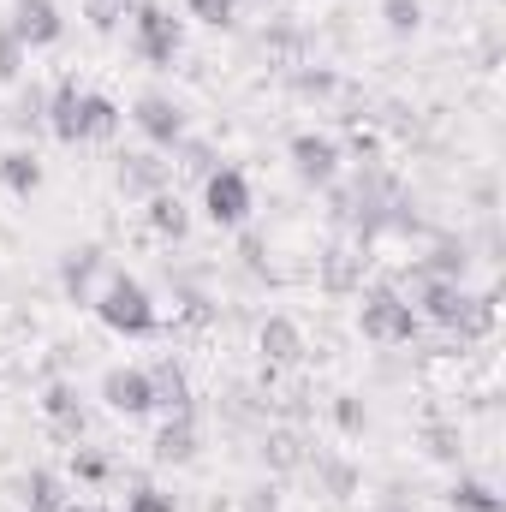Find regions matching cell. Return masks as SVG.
I'll use <instances>...</instances> for the list:
<instances>
[{
  "instance_id": "6da1fadb",
  "label": "cell",
  "mask_w": 506,
  "mask_h": 512,
  "mask_svg": "<svg viewBox=\"0 0 506 512\" xmlns=\"http://www.w3.org/2000/svg\"><path fill=\"white\" fill-rule=\"evenodd\" d=\"M90 310H96V322L108 334H126V340H143V334L161 328V310H155L149 286L137 274H126V268H108V280H102V292H96Z\"/></svg>"
},
{
  "instance_id": "7a4b0ae2",
  "label": "cell",
  "mask_w": 506,
  "mask_h": 512,
  "mask_svg": "<svg viewBox=\"0 0 506 512\" xmlns=\"http://www.w3.org/2000/svg\"><path fill=\"white\" fill-rule=\"evenodd\" d=\"M358 328H364V340L370 346H411L417 340V310L399 298V286H364V304H358Z\"/></svg>"
},
{
  "instance_id": "3957f363",
  "label": "cell",
  "mask_w": 506,
  "mask_h": 512,
  "mask_svg": "<svg viewBox=\"0 0 506 512\" xmlns=\"http://www.w3.org/2000/svg\"><path fill=\"white\" fill-rule=\"evenodd\" d=\"M179 48H185L179 18H173L167 6H155V0H137V6H131V54L149 60V66H173Z\"/></svg>"
},
{
  "instance_id": "277c9868",
  "label": "cell",
  "mask_w": 506,
  "mask_h": 512,
  "mask_svg": "<svg viewBox=\"0 0 506 512\" xmlns=\"http://www.w3.org/2000/svg\"><path fill=\"white\" fill-rule=\"evenodd\" d=\"M286 161H292V173H298L310 191H334V185H340V167H346V149H340L328 131H298V137L286 143Z\"/></svg>"
},
{
  "instance_id": "5b68a950",
  "label": "cell",
  "mask_w": 506,
  "mask_h": 512,
  "mask_svg": "<svg viewBox=\"0 0 506 512\" xmlns=\"http://www.w3.org/2000/svg\"><path fill=\"white\" fill-rule=\"evenodd\" d=\"M203 215H209V227L239 233V227L251 221V179H245L239 167H215V173L203 179Z\"/></svg>"
},
{
  "instance_id": "8992f818",
  "label": "cell",
  "mask_w": 506,
  "mask_h": 512,
  "mask_svg": "<svg viewBox=\"0 0 506 512\" xmlns=\"http://www.w3.org/2000/svg\"><path fill=\"white\" fill-rule=\"evenodd\" d=\"M131 126L143 131L155 149H179V143H185V108H179L173 96H161V90H143V96L131 102Z\"/></svg>"
},
{
  "instance_id": "52a82bcc",
  "label": "cell",
  "mask_w": 506,
  "mask_h": 512,
  "mask_svg": "<svg viewBox=\"0 0 506 512\" xmlns=\"http://www.w3.org/2000/svg\"><path fill=\"white\" fill-rule=\"evenodd\" d=\"M102 405H108L114 417H149V411H155L149 370H137V364H114V370H102Z\"/></svg>"
},
{
  "instance_id": "ba28073f",
  "label": "cell",
  "mask_w": 506,
  "mask_h": 512,
  "mask_svg": "<svg viewBox=\"0 0 506 512\" xmlns=\"http://www.w3.org/2000/svg\"><path fill=\"white\" fill-rule=\"evenodd\" d=\"M6 30H12V36L24 42V54H30V48H54V42L66 36V18H60L54 0H12Z\"/></svg>"
},
{
  "instance_id": "9c48e42d",
  "label": "cell",
  "mask_w": 506,
  "mask_h": 512,
  "mask_svg": "<svg viewBox=\"0 0 506 512\" xmlns=\"http://www.w3.org/2000/svg\"><path fill=\"white\" fill-rule=\"evenodd\" d=\"M108 256L96 251V245H78V251H66L60 262V286H66V298L78 304V310H90L96 304V292H102V280H108Z\"/></svg>"
},
{
  "instance_id": "30bf717a",
  "label": "cell",
  "mask_w": 506,
  "mask_h": 512,
  "mask_svg": "<svg viewBox=\"0 0 506 512\" xmlns=\"http://www.w3.org/2000/svg\"><path fill=\"white\" fill-rule=\"evenodd\" d=\"M256 352H262L268 370H292V364H304L310 340H304V328H298L292 316H268V322L256 328Z\"/></svg>"
},
{
  "instance_id": "8fae6325",
  "label": "cell",
  "mask_w": 506,
  "mask_h": 512,
  "mask_svg": "<svg viewBox=\"0 0 506 512\" xmlns=\"http://www.w3.org/2000/svg\"><path fill=\"white\" fill-rule=\"evenodd\" d=\"M197 447H203L197 411H167V423H161V429H155V441H149L155 465H191V459H197Z\"/></svg>"
},
{
  "instance_id": "7c38bea8",
  "label": "cell",
  "mask_w": 506,
  "mask_h": 512,
  "mask_svg": "<svg viewBox=\"0 0 506 512\" xmlns=\"http://www.w3.org/2000/svg\"><path fill=\"white\" fill-rule=\"evenodd\" d=\"M42 126L54 131L60 143H84V84L78 78H60L54 90H48V108H42Z\"/></svg>"
},
{
  "instance_id": "4fadbf2b",
  "label": "cell",
  "mask_w": 506,
  "mask_h": 512,
  "mask_svg": "<svg viewBox=\"0 0 506 512\" xmlns=\"http://www.w3.org/2000/svg\"><path fill=\"white\" fill-rule=\"evenodd\" d=\"M18 501L24 512H72V483L60 477V471H48V465H36V471H24L18 477Z\"/></svg>"
},
{
  "instance_id": "5bb4252c",
  "label": "cell",
  "mask_w": 506,
  "mask_h": 512,
  "mask_svg": "<svg viewBox=\"0 0 506 512\" xmlns=\"http://www.w3.org/2000/svg\"><path fill=\"white\" fill-rule=\"evenodd\" d=\"M167 179H173V167L161 161V155H120V167H114V185L126 191V197H155V191H167Z\"/></svg>"
},
{
  "instance_id": "9a60e30c",
  "label": "cell",
  "mask_w": 506,
  "mask_h": 512,
  "mask_svg": "<svg viewBox=\"0 0 506 512\" xmlns=\"http://www.w3.org/2000/svg\"><path fill=\"white\" fill-rule=\"evenodd\" d=\"M42 417L54 423V435L78 441V435H84V399H78V387L72 382H48L42 387Z\"/></svg>"
},
{
  "instance_id": "2e32d148",
  "label": "cell",
  "mask_w": 506,
  "mask_h": 512,
  "mask_svg": "<svg viewBox=\"0 0 506 512\" xmlns=\"http://www.w3.org/2000/svg\"><path fill=\"white\" fill-rule=\"evenodd\" d=\"M143 221H149V233H155V239H173V245L191 233V209H185V197H179L173 185H167V191H155V197L143 203Z\"/></svg>"
},
{
  "instance_id": "e0dca14e",
  "label": "cell",
  "mask_w": 506,
  "mask_h": 512,
  "mask_svg": "<svg viewBox=\"0 0 506 512\" xmlns=\"http://www.w3.org/2000/svg\"><path fill=\"white\" fill-rule=\"evenodd\" d=\"M262 465H268V471H304V465H310L304 429H292V423L268 429V435H262Z\"/></svg>"
},
{
  "instance_id": "ac0fdd59",
  "label": "cell",
  "mask_w": 506,
  "mask_h": 512,
  "mask_svg": "<svg viewBox=\"0 0 506 512\" xmlns=\"http://www.w3.org/2000/svg\"><path fill=\"white\" fill-rule=\"evenodd\" d=\"M364 239L358 245H328V256H322V286L328 292H358L364 286Z\"/></svg>"
},
{
  "instance_id": "d6986e66",
  "label": "cell",
  "mask_w": 506,
  "mask_h": 512,
  "mask_svg": "<svg viewBox=\"0 0 506 512\" xmlns=\"http://www.w3.org/2000/svg\"><path fill=\"white\" fill-rule=\"evenodd\" d=\"M42 179H48V173H42V155H36V149H6V155H0V185H6L12 197H36Z\"/></svg>"
},
{
  "instance_id": "ffe728a7",
  "label": "cell",
  "mask_w": 506,
  "mask_h": 512,
  "mask_svg": "<svg viewBox=\"0 0 506 512\" xmlns=\"http://www.w3.org/2000/svg\"><path fill=\"white\" fill-rule=\"evenodd\" d=\"M495 316H501V298H495V292H471L465 310H459V322H453V334H459L465 346H477V340L495 334Z\"/></svg>"
},
{
  "instance_id": "44dd1931",
  "label": "cell",
  "mask_w": 506,
  "mask_h": 512,
  "mask_svg": "<svg viewBox=\"0 0 506 512\" xmlns=\"http://www.w3.org/2000/svg\"><path fill=\"white\" fill-rule=\"evenodd\" d=\"M149 387H155V411H191V382L173 358L149 364Z\"/></svg>"
},
{
  "instance_id": "7402d4cb",
  "label": "cell",
  "mask_w": 506,
  "mask_h": 512,
  "mask_svg": "<svg viewBox=\"0 0 506 512\" xmlns=\"http://www.w3.org/2000/svg\"><path fill=\"white\" fill-rule=\"evenodd\" d=\"M423 274H441V280H465L471 274V251L465 239H429V256H417Z\"/></svg>"
},
{
  "instance_id": "603a6c76",
  "label": "cell",
  "mask_w": 506,
  "mask_h": 512,
  "mask_svg": "<svg viewBox=\"0 0 506 512\" xmlns=\"http://www.w3.org/2000/svg\"><path fill=\"white\" fill-rule=\"evenodd\" d=\"M447 507L453 512H506V495L495 483H483V477H459L447 489Z\"/></svg>"
},
{
  "instance_id": "cb8c5ba5",
  "label": "cell",
  "mask_w": 506,
  "mask_h": 512,
  "mask_svg": "<svg viewBox=\"0 0 506 512\" xmlns=\"http://www.w3.org/2000/svg\"><path fill=\"white\" fill-rule=\"evenodd\" d=\"M120 102L114 96H102V90H84V143H108L114 131H120Z\"/></svg>"
},
{
  "instance_id": "d4e9b609",
  "label": "cell",
  "mask_w": 506,
  "mask_h": 512,
  "mask_svg": "<svg viewBox=\"0 0 506 512\" xmlns=\"http://www.w3.org/2000/svg\"><path fill=\"white\" fill-rule=\"evenodd\" d=\"M316 483H322L328 501H352V495H358V465H352V459H328V453H316Z\"/></svg>"
},
{
  "instance_id": "484cf974",
  "label": "cell",
  "mask_w": 506,
  "mask_h": 512,
  "mask_svg": "<svg viewBox=\"0 0 506 512\" xmlns=\"http://www.w3.org/2000/svg\"><path fill=\"white\" fill-rule=\"evenodd\" d=\"M423 453L435 459V465H459L465 459V435H459V423H423Z\"/></svg>"
},
{
  "instance_id": "4316f807",
  "label": "cell",
  "mask_w": 506,
  "mask_h": 512,
  "mask_svg": "<svg viewBox=\"0 0 506 512\" xmlns=\"http://www.w3.org/2000/svg\"><path fill=\"white\" fill-rule=\"evenodd\" d=\"M381 24H387V36H417L423 30V0H381Z\"/></svg>"
},
{
  "instance_id": "83f0119b",
  "label": "cell",
  "mask_w": 506,
  "mask_h": 512,
  "mask_svg": "<svg viewBox=\"0 0 506 512\" xmlns=\"http://www.w3.org/2000/svg\"><path fill=\"white\" fill-rule=\"evenodd\" d=\"M78 12L90 18L96 36H108V30H120V18H131V0H78Z\"/></svg>"
},
{
  "instance_id": "f1b7e54d",
  "label": "cell",
  "mask_w": 506,
  "mask_h": 512,
  "mask_svg": "<svg viewBox=\"0 0 506 512\" xmlns=\"http://www.w3.org/2000/svg\"><path fill=\"white\" fill-rule=\"evenodd\" d=\"M185 12L209 30H233L239 24V0H185Z\"/></svg>"
},
{
  "instance_id": "f546056e",
  "label": "cell",
  "mask_w": 506,
  "mask_h": 512,
  "mask_svg": "<svg viewBox=\"0 0 506 512\" xmlns=\"http://www.w3.org/2000/svg\"><path fill=\"white\" fill-rule=\"evenodd\" d=\"M334 423H340L346 435H364V429H370V405H364L358 393H334Z\"/></svg>"
},
{
  "instance_id": "4dcf8cb0",
  "label": "cell",
  "mask_w": 506,
  "mask_h": 512,
  "mask_svg": "<svg viewBox=\"0 0 506 512\" xmlns=\"http://www.w3.org/2000/svg\"><path fill=\"white\" fill-rule=\"evenodd\" d=\"M66 483H108V459L96 447H72V477Z\"/></svg>"
},
{
  "instance_id": "1f68e13d",
  "label": "cell",
  "mask_w": 506,
  "mask_h": 512,
  "mask_svg": "<svg viewBox=\"0 0 506 512\" xmlns=\"http://www.w3.org/2000/svg\"><path fill=\"white\" fill-rule=\"evenodd\" d=\"M18 72H24V42L0 24V84H18Z\"/></svg>"
},
{
  "instance_id": "d6a6232c",
  "label": "cell",
  "mask_w": 506,
  "mask_h": 512,
  "mask_svg": "<svg viewBox=\"0 0 506 512\" xmlns=\"http://www.w3.org/2000/svg\"><path fill=\"white\" fill-rule=\"evenodd\" d=\"M126 512H179V507H173V495H161L155 483H137L126 495Z\"/></svg>"
},
{
  "instance_id": "836d02e7",
  "label": "cell",
  "mask_w": 506,
  "mask_h": 512,
  "mask_svg": "<svg viewBox=\"0 0 506 512\" xmlns=\"http://www.w3.org/2000/svg\"><path fill=\"white\" fill-rule=\"evenodd\" d=\"M179 167H185V173H197V179H209V173H215V149L185 137V143H179Z\"/></svg>"
},
{
  "instance_id": "e575fe53",
  "label": "cell",
  "mask_w": 506,
  "mask_h": 512,
  "mask_svg": "<svg viewBox=\"0 0 506 512\" xmlns=\"http://www.w3.org/2000/svg\"><path fill=\"white\" fill-rule=\"evenodd\" d=\"M292 90L322 102V96H334V90H340V78H334V72H298V78H292Z\"/></svg>"
},
{
  "instance_id": "d590c367",
  "label": "cell",
  "mask_w": 506,
  "mask_h": 512,
  "mask_svg": "<svg viewBox=\"0 0 506 512\" xmlns=\"http://www.w3.org/2000/svg\"><path fill=\"white\" fill-rule=\"evenodd\" d=\"M209 316H215V310H209V298H203V292H191V286H185V292H179V322H191V328H203V322H209Z\"/></svg>"
},
{
  "instance_id": "8d00e7d4",
  "label": "cell",
  "mask_w": 506,
  "mask_h": 512,
  "mask_svg": "<svg viewBox=\"0 0 506 512\" xmlns=\"http://www.w3.org/2000/svg\"><path fill=\"white\" fill-rule=\"evenodd\" d=\"M376 149H381V137H376V131L352 126V155H358V161H370V155H376Z\"/></svg>"
},
{
  "instance_id": "74e56055",
  "label": "cell",
  "mask_w": 506,
  "mask_h": 512,
  "mask_svg": "<svg viewBox=\"0 0 506 512\" xmlns=\"http://www.w3.org/2000/svg\"><path fill=\"white\" fill-rule=\"evenodd\" d=\"M239 256H245V268H251V274H262V268H268V262H262V239H256V233H245V239H239Z\"/></svg>"
},
{
  "instance_id": "f35d334b",
  "label": "cell",
  "mask_w": 506,
  "mask_h": 512,
  "mask_svg": "<svg viewBox=\"0 0 506 512\" xmlns=\"http://www.w3.org/2000/svg\"><path fill=\"white\" fill-rule=\"evenodd\" d=\"M72 512H96V507H78V501H72Z\"/></svg>"
}]
</instances>
